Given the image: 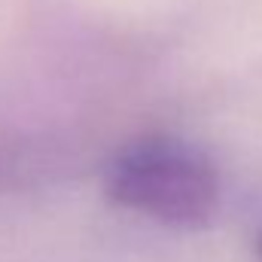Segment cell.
<instances>
[{"label": "cell", "instance_id": "6da1fadb", "mask_svg": "<svg viewBox=\"0 0 262 262\" xmlns=\"http://www.w3.org/2000/svg\"><path fill=\"white\" fill-rule=\"evenodd\" d=\"M104 192L116 207L162 226L201 229L220 210V171L195 143L149 134L122 146L104 174Z\"/></svg>", "mask_w": 262, "mask_h": 262}, {"label": "cell", "instance_id": "7a4b0ae2", "mask_svg": "<svg viewBox=\"0 0 262 262\" xmlns=\"http://www.w3.org/2000/svg\"><path fill=\"white\" fill-rule=\"evenodd\" d=\"M37 168L40 162L31 156V143L0 140V186H15L21 183V174H31Z\"/></svg>", "mask_w": 262, "mask_h": 262}, {"label": "cell", "instance_id": "3957f363", "mask_svg": "<svg viewBox=\"0 0 262 262\" xmlns=\"http://www.w3.org/2000/svg\"><path fill=\"white\" fill-rule=\"evenodd\" d=\"M256 256L262 259V232H259V238H256Z\"/></svg>", "mask_w": 262, "mask_h": 262}]
</instances>
